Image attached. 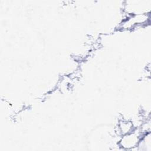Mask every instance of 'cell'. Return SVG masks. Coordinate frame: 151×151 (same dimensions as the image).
Here are the masks:
<instances>
[{
	"mask_svg": "<svg viewBox=\"0 0 151 151\" xmlns=\"http://www.w3.org/2000/svg\"><path fill=\"white\" fill-rule=\"evenodd\" d=\"M139 136H138L137 134L130 132L127 133V134H126L123 139H122V140L121 141L122 143V146L126 148L134 147L137 145L139 141Z\"/></svg>",
	"mask_w": 151,
	"mask_h": 151,
	"instance_id": "1",
	"label": "cell"
}]
</instances>
